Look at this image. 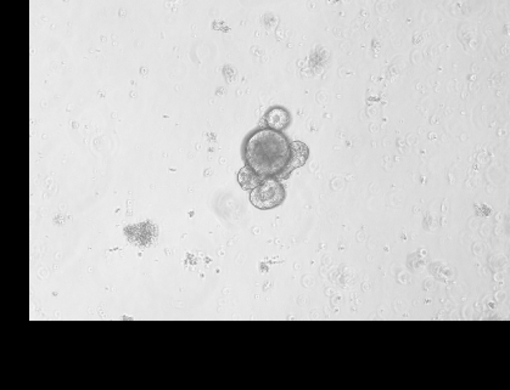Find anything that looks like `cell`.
<instances>
[{
    "instance_id": "6da1fadb",
    "label": "cell",
    "mask_w": 510,
    "mask_h": 390,
    "mask_svg": "<svg viewBox=\"0 0 510 390\" xmlns=\"http://www.w3.org/2000/svg\"><path fill=\"white\" fill-rule=\"evenodd\" d=\"M243 157L245 165L262 179H287L290 175L293 143L282 132L262 126L245 139Z\"/></svg>"
},
{
    "instance_id": "7a4b0ae2",
    "label": "cell",
    "mask_w": 510,
    "mask_h": 390,
    "mask_svg": "<svg viewBox=\"0 0 510 390\" xmlns=\"http://www.w3.org/2000/svg\"><path fill=\"white\" fill-rule=\"evenodd\" d=\"M287 192L280 179L266 178L250 192V201L256 208L268 211L284 202Z\"/></svg>"
},
{
    "instance_id": "3957f363",
    "label": "cell",
    "mask_w": 510,
    "mask_h": 390,
    "mask_svg": "<svg viewBox=\"0 0 510 390\" xmlns=\"http://www.w3.org/2000/svg\"><path fill=\"white\" fill-rule=\"evenodd\" d=\"M291 113L281 106H273L264 114V124L266 126L274 130L282 132L291 124Z\"/></svg>"
},
{
    "instance_id": "277c9868",
    "label": "cell",
    "mask_w": 510,
    "mask_h": 390,
    "mask_svg": "<svg viewBox=\"0 0 510 390\" xmlns=\"http://www.w3.org/2000/svg\"><path fill=\"white\" fill-rule=\"evenodd\" d=\"M309 155L308 147L303 143L300 141H294L293 143V158H291L290 167H289V174L293 173V170L296 168L302 167L306 163Z\"/></svg>"
},
{
    "instance_id": "5b68a950",
    "label": "cell",
    "mask_w": 510,
    "mask_h": 390,
    "mask_svg": "<svg viewBox=\"0 0 510 390\" xmlns=\"http://www.w3.org/2000/svg\"><path fill=\"white\" fill-rule=\"evenodd\" d=\"M262 180L263 179H262L261 176H258L257 174L253 173V171L250 169L249 167H246V165H245L244 168H241L238 174V181L244 190L251 191L252 188H255L256 186L262 181Z\"/></svg>"
}]
</instances>
